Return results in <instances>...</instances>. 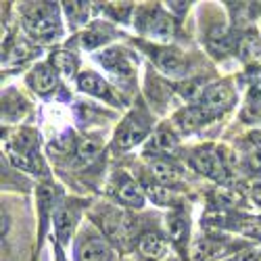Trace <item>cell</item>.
Masks as SVG:
<instances>
[{"label": "cell", "instance_id": "obj_24", "mask_svg": "<svg viewBox=\"0 0 261 261\" xmlns=\"http://www.w3.org/2000/svg\"><path fill=\"white\" fill-rule=\"evenodd\" d=\"M98 150H100L98 142H94V140H90V138H86V140H82V142L77 144V155H80L82 161H92V159L98 155Z\"/></svg>", "mask_w": 261, "mask_h": 261}, {"label": "cell", "instance_id": "obj_9", "mask_svg": "<svg viewBox=\"0 0 261 261\" xmlns=\"http://www.w3.org/2000/svg\"><path fill=\"white\" fill-rule=\"evenodd\" d=\"M155 63H157V67L169 75V77H184L186 75V69H188V65H186V59L182 57V53L178 50H173V48H161L155 53Z\"/></svg>", "mask_w": 261, "mask_h": 261}, {"label": "cell", "instance_id": "obj_2", "mask_svg": "<svg viewBox=\"0 0 261 261\" xmlns=\"http://www.w3.org/2000/svg\"><path fill=\"white\" fill-rule=\"evenodd\" d=\"M138 28L144 36L157 42H169L176 34V23L169 15H165L161 9H150L142 11L138 19Z\"/></svg>", "mask_w": 261, "mask_h": 261}, {"label": "cell", "instance_id": "obj_30", "mask_svg": "<svg viewBox=\"0 0 261 261\" xmlns=\"http://www.w3.org/2000/svg\"><path fill=\"white\" fill-rule=\"evenodd\" d=\"M236 261H259V253H255V251H247V253H243V255H238Z\"/></svg>", "mask_w": 261, "mask_h": 261}, {"label": "cell", "instance_id": "obj_6", "mask_svg": "<svg viewBox=\"0 0 261 261\" xmlns=\"http://www.w3.org/2000/svg\"><path fill=\"white\" fill-rule=\"evenodd\" d=\"M98 61L105 65V69L115 75L119 82H129L134 77V67H132V61H129V57L121 50V48H109L105 50Z\"/></svg>", "mask_w": 261, "mask_h": 261}, {"label": "cell", "instance_id": "obj_16", "mask_svg": "<svg viewBox=\"0 0 261 261\" xmlns=\"http://www.w3.org/2000/svg\"><path fill=\"white\" fill-rule=\"evenodd\" d=\"M224 253V245L211 241V238H201L192 247V261H213Z\"/></svg>", "mask_w": 261, "mask_h": 261}, {"label": "cell", "instance_id": "obj_21", "mask_svg": "<svg viewBox=\"0 0 261 261\" xmlns=\"http://www.w3.org/2000/svg\"><path fill=\"white\" fill-rule=\"evenodd\" d=\"M146 190H148V197L155 201V205L169 207V205H171V201H173V192H171L169 188L161 186V184H157V186H148Z\"/></svg>", "mask_w": 261, "mask_h": 261}, {"label": "cell", "instance_id": "obj_19", "mask_svg": "<svg viewBox=\"0 0 261 261\" xmlns=\"http://www.w3.org/2000/svg\"><path fill=\"white\" fill-rule=\"evenodd\" d=\"M53 67L65 75H71L77 69V59L67 50H59L53 55Z\"/></svg>", "mask_w": 261, "mask_h": 261}, {"label": "cell", "instance_id": "obj_18", "mask_svg": "<svg viewBox=\"0 0 261 261\" xmlns=\"http://www.w3.org/2000/svg\"><path fill=\"white\" fill-rule=\"evenodd\" d=\"M207 44H209V50L215 53V55H226L234 48V38L232 34H228L226 30H215L211 32L209 40H207Z\"/></svg>", "mask_w": 261, "mask_h": 261}, {"label": "cell", "instance_id": "obj_10", "mask_svg": "<svg viewBox=\"0 0 261 261\" xmlns=\"http://www.w3.org/2000/svg\"><path fill=\"white\" fill-rule=\"evenodd\" d=\"M77 222V207L75 205H59L55 211V230L61 245H67L71 238L73 226Z\"/></svg>", "mask_w": 261, "mask_h": 261}, {"label": "cell", "instance_id": "obj_4", "mask_svg": "<svg viewBox=\"0 0 261 261\" xmlns=\"http://www.w3.org/2000/svg\"><path fill=\"white\" fill-rule=\"evenodd\" d=\"M148 129H150V123H148L146 117H142L138 113L127 115L125 121L119 125L117 134H115V146L121 148V150H127V148L136 146L138 142H142L146 138Z\"/></svg>", "mask_w": 261, "mask_h": 261}, {"label": "cell", "instance_id": "obj_23", "mask_svg": "<svg viewBox=\"0 0 261 261\" xmlns=\"http://www.w3.org/2000/svg\"><path fill=\"white\" fill-rule=\"evenodd\" d=\"M65 11H67L69 19H73V23H84V19L88 17V3H65Z\"/></svg>", "mask_w": 261, "mask_h": 261}, {"label": "cell", "instance_id": "obj_1", "mask_svg": "<svg viewBox=\"0 0 261 261\" xmlns=\"http://www.w3.org/2000/svg\"><path fill=\"white\" fill-rule=\"evenodd\" d=\"M192 165L211 180L228 182L232 178V167L236 165V157L234 153H226V150L215 146H201L194 150Z\"/></svg>", "mask_w": 261, "mask_h": 261}, {"label": "cell", "instance_id": "obj_26", "mask_svg": "<svg viewBox=\"0 0 261 261\" xmlns=\"http://www.w3.org/2000/svg\"><path fill=\"white\" fill-rule=\"evenodd\" d=\"M30 57V48H28V44H23V42H21V44H17L11 53H9V63H23L25 59Z\"/></svg>", "mask_w": 261, "mask_h": 261}, {"label": "cell", "instance_id": "obj_13", "mask_svg": "<svg viewBox=\"0 0 261 261\" xmlns=\"http://www.w3.org/2000/svg\"><path fill=\"white\" fill-rule=\"evenodd\" d=\"M77 84H80V88L84 92H88L92 96H98V98H105V100H113V92H111V88H109V84L100 75H96L92 71L80 73Z\"/></svg>", "mask_w": 261, "mask_h": 261}, {"label": "cell", "instance_id": "obj_3", "mask_svg": "<svg viewBox=\"0 0 261 261\" xmlns=\"http://www.w3.org/2000/svg\"><path fill=\"white\" fill-rule=\"evenodd\" d=\"M25 28L36 38H48V36L59 34L61 21H59L57 7L50 5V3H44V5H40L38 9H34L25 17Z\"/></svg>", "mask_w": 261, "mask_h": 261}, {"label": "cell", "instance_id": "obj_31", "mask_svg": "<svg viewBox=\"0 0 261 261\" xmlns=\"http://www.w3.org/2000/svg\"><path fill=\"white\" fill-rule=\"evenodd\" d=\"M169 5V11H176V13H184L188 9V3H167Z\"/></svg>", "mask_w": 261, "mask_h": 261}, {"label": "cell", "instance_id": "obj_27", "mask_svg": "<svg viewBox=\"0 0 261 261\" xmlns=\"http://www.w3.org/2000/svg\"><path fill=\"white\" fill-rule=\"evenodd\" d=\"M249 194L255 203L261 205V176H255L249 180Z\"/></svg>", "mask_w": 261, "mask_h": 261}, {"label": "cell", "instance_id": "obj_5", "mask_svg": "<svg viewBox=\"0 0 261 261\" xmlns=\"http://www.w3.org/2000/svg\"><path fill=\"white\" fill-rule=\"evenodd\" d=\"M234 102V90L230 88L228 84H215V86H209L205 90L203 98H201V111L205 113V117H215L224 113L226 109H230Z\"/></svg>", "mask_w": 261, "mask_h": 261}, {"label": "cell", "instance_id": "obj_12", "mask_svg": "<svg viewBox=\"0 0 261 261\" xmlns=\"http://www.w3.org/2000/svg\"><path fill=\"white\" fill-rule=\"evenodd\" d=\"M30 86L38 94H48L57 88V71L50 65L42 63L30 73Z\"/></svg>", "mask_w": 261, "mask_h": 261}, {"label": "cell", "instance_id": "obj_15", "mask_svg": "<svg viewBox=\"0 0 261 261\" xmlns=\"http://www.w3.org/2000/svg\"><path fill=\"white\" fill-rule=\"evenodd\" d=\"M138 249L144 257L148 259H159L165 255L167 251V243H165V238L161 234H155V232H148L140 238V243H138Z\"/></svg>", "mask_w": 261, "mask_h": 261}, {"label": "cell", "instance_id": "obj_17", "mask_svg": "<svg viewBox=\"0 0 261 261\" xmlns=\"http://www.w3.org/2000/svg\"><path fill=\"white\" fill-rule=\"evenodd\" d=\"M167 230H169V236L173 243L182 245L188 236V217L182 213V211H176L167 217Z\"/></svg>", "mask_w": 261, "mask_h": 261}, {"label": "cell", "instance_id": "obj_11", "mask_svg": "<svg viewBox=\"0 0 261 261\" xmlns=\"http://www.w3.org/2000/svg\"><path fill=\"white\" fill-rule=\"evenodd\" d=\"M115 194H117V199L127 205V207H134V209H142L144 207V192L142 188L132 180V178H127V176H121L115 184Z\"/></svg>", "mask_w": 261, "mask_h": 261}, {"label": "cell", "instance_id": "obj_28", "mask_svg": "<svg viewBox=\"0 0 261 261\" xmlns=\"http://www.w3.org/2000/svg\"><path fill=\"white\" fill-rule=\"evenodd\" d=\"M251 161L253 165H257L261 169V138H253V146H251Z\"/></svg>", "mask_w": 261, "mask_h": 261}, {"label": "cell", "instance_id": "obj_25", "mask_svg": "<svg viewBox=\"0 0 261 261\" xmlns=\"http://www.w3.org/2000/svg\"><path fill=\"white\" fill-rule=\"evenodd\" d=\"M153 146L157 150H171V148L178 146V140H176V136H173L171 132H167V129H161V132L155 136V140H153Z\"/></svg>", "mask_w": 261, "mask_h": 261}, {"label": "cell", "instance_id": "obj_29", "mask_svg": "<svg viewBox=\"0 0 261 261\" xmlns=\"http://www.w3.org/2000/svg\"><path fill=\"white\" fill-rule=\"evenodd\" d=\"M245 232L249 234V236H255V238H261V220H257V222H251L247 228H245Z\"/></svg>", "mask_w": 261, "mask_h": 261}, {"label": "cell", "instance_id": "obj_20", "mask_svg": "<svg viewBox=\"0 0 261 261\" xmlns=\"http://www.w3.org/2000/svg\"><path fill=\"white\" fill-rule=\"evenodd\" d=\"M205 90H207V88H205V82H203V80H190L188 84H184L182 88H180L182 96H184L188 102H201Z\"/></svg>", "mask_w": 261, "mask_h": 261}, {"label": "cell", "instance_id": "obj_14", "mask_svg": "<svg viewBox=\"0 0 261 261\" xmlns=\"http://www.w3.org/2000/svg\"><path fill=\"white\" fill-rule=\"evenodd\" d=\"M150 173H153V178L161 186H173L182 180V171L176 165H171L169 161H163V159H157L150 163Z\"/></svg>", "mask_w": 261, "mask_h": 261}, {"label": "cell", "instance_id": "obj_22", "mask_svg": "<svg viewBox=\"0 0 261 261\" xmlns=\"http://www.w3.org/2000/svg\"><path fill=\"white\" fill-rule=\"evenodd\" d=\"M107 30H100V28H90L82 36V44L86 48H94V46H100L102 42H107Z\"/></svg>", "mask_w": 261, "mask_h": 261}, {"label": "cell", "instance_id": "obj_7", "mask_svg": "<svg viewBox=\"0 0 261 261\" xmlns=\"http://www.w3.org/2000/svg\"><path fill=\"white\" fill-rule=\"evenodd\" d=\"M80 261H115V251L105 238H84L77 249Z\"/></svg>", "mask_w": 261, "mask_h": 261}, {"label": "cell", "instance_id": "obj_8", "mask_svg": "<svg viewBox=\"0 0 261 261\" xmlns=\"http://www.w3.org/2000/svg\"><path fill=\"white\" fill-rule=\"evenodd\" d=\"M105 234L109 238H113L117 243H127L129 241V234H132V224L127 222V217L119 211H107L102 215V222H100Z\"/></svg>", "mask_w": 261, "mask_h": 261}]
</instances>
